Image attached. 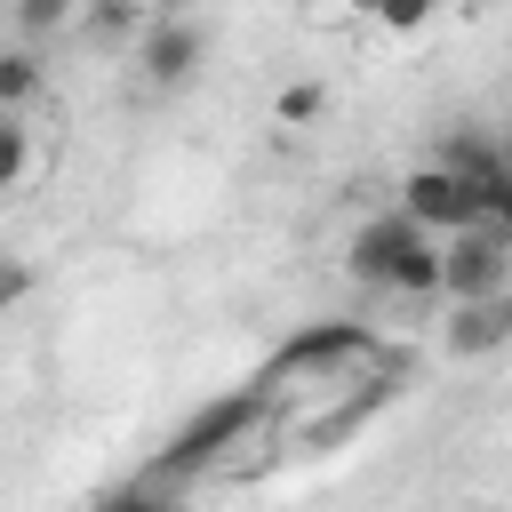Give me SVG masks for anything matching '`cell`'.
I'll return each mask as SVG.
<instances>
[{
	"instance_id": "cell-7",
	"label": "cell",
	"mask_w": 512,
	"mask_h": 512,
	"mask_svg": "<svg viewBox=\"0 0 512 512\" xmlns=\"http://www.w3.org/2000/svg\"><path fill=\"white\" fill-rule=\"evenodd\" d=\"M32 176H40V136H32L24 112H0V200L24 192Z\"/></svg>"
},
{
	"instance_id": "cell-11",
	"label": "cell",
	"mask_w": 512,
	"mask_h": 512,
	"mask_svg": "<svg viewBox=\"0 0 512 512\" xmlns=\"http://www.w3.org/2000/svg\"><path fill=\"white\" fill-rule=\"evenodd\" d=\"M32 288H40L32 256H0V320H16V312L32 304Z\"/></svg>"
},
{
	"instance_id": "cell-5",
	"label": "cell",
	"mask_w": 512,
	"mask_h": 512,
	"mask_svg": "<svg viewBox=\"0 0 512 512\" xmlns=\"http://www.w3.org/2000/svg\"><path fill=\"white\" fill-rule=\"evenodd\" d=\"M376 344L360 336V328H304L280 360H272V384H288V376H320V384H352L344 368H360Z\"/></svg>"
},
{
	"instance_id": "cell-4",
	"label": "cell",
	"mask_w": 512,
	"mask_h": 512,
	"mask_svg": "<svg viewBox=\"0 0 512 512\" xmlns=\"http://www.w3.org/2000/svg\"><path fill=\"white\" fill-rule=\"evenodd\" d=\"M200 64H208V32H200L192 16L144 24V40H136V80H144V88H192Z\"/></svg>"
},
{
	"instance_id": "cell-3",
	"label": "cell",
	"mask_w": 512,
	"mask_h": 512,
	"mask_svg": "<svg viewBox=\"0 0 512 512\" xmlns=\"http://www.w3.org/2000/svg\"><path fill=\"white\" fill-rule=\"evenodd\" d=\"M392 208H400L408 224H424L432 240H440V232H456V224H480V192H472L448 160H416V168L392 184Z\"/></svg>"
},
{
	"instance_id": "cell-1",
	"label": "cell",
	"mask_w": 512,
	"mask_h": 512,
	"mask_svg": "<svg viewBox=\"0 0 512 512\" xmlns=\"http://www.w3.org/2000/svg\"><path fill=\"white\" fill-rule=\"evenodd\" d=\"M344 272L384 296H440V240L424 224H408L400 208H384L344 240Z\"/></svg>"
},
{
	"instance_id": "cell-8",
	"label": "cell",
	"mask_w": 512,
	"mask_h": 512,
	"mask_svg": "<svg viewBox=\"0 0 512 512\" xmlns=\"http://www.w3.org/2000/svg\"><path fill=\"white\" fill-rule=\"evenodd\" d=\"M40 88H48L40 56H32V48H0V112H32Z\"/></svg>"
},
{
	"instance_id": "cell-6",
	"label": "cell",
	"mask_w": 512,
	"mask_h": 512,
	"mask_svg": "<svg viewBox=\"0 0 512 512\" xmlns=\"http://www.w3.org/2000/svg\"><path fill=\"white\" fill-rule=\"evenodd\" d=\"M504 336H512V288H504V296H456V304H448V352H456V360L504 352Z\"/></svg>"
},
{
	"instance_id": "cell-2",
	"label": "cell",
	"mask_w": 512,
	"mask_h": 512,
	"mask_svg": "<svg viewBox=\"0 0 512 512\" xmlns=\"http://www.w3.org/2000/svg\"><path fill=\"white\" fill-rule=\"evenodd\" d=\"M512 288V224H456L440 232V296H504Z\"/></svg>"
},
{
	"instance_id": "cell-10",
	"label": "cell",
	"mask_w": 512,
	"mask_h": 512,
	"mask_svg": "<svg viewBox=\"0 0 512 512\" xmlns=\"http://www.w3.org/2000/svg\"><path fill=\"white\" fill-rule=\"evenodd\" d=\"M432 8H440V0H376V8H368V24H376V32H392V40H416V32L432 24Z\"/></svg>"
},
{
	"instance_id": "cell-12",
	"label": "cell",
	"mask_w": 512,
	"mask_h": 512,
	"mask_svg": "<svg viewBox=\"0 0 512 512\" xmlns=\"http://www.w3.org/2000/svg\"><path fill=\"white\" fill-rule=\"evenodd\" d=\"M80 16V0H16V24L32 32V40H48V32H64Z\"/></svg>"
},
{
	"instance_id": "cell-13",
	"label": "cell",
	"mask_w": 512,
	"mask_h": 512,
	"mask_svg": "<svg viewBox=\"0 0 512 512\" xmlns=\"http://www.w3.org/2000/svg\"><path fill=\"white\" fill-rule=\"evenodd\" d=\"M80 8H96V16H104V24H128V16H136V8H144V0H80Z\"/></svg>"
},
{
	"instance_id": "cell-14",
	"label": "cell",
	"mask_w": 512,
	"mask_h": 512,
	"mask_svg": "<svg viewBox=\"0 0 512 512\" xmlns=\"http://www.w3.org/2000/svg\"><path fill=\"white\" fill-rule=\"evenodd\" d=\"M368 8H376V0H336V16H368Z\"/></svg>"
},
{
	"instance_id": "cell-9",
	"label": "cell",
	"mask_w": 512,
	"mask_h": 512,
	"mask_svg": "<svg viewBox=\"0 0 512 512\" xmlns=\"http://www.w3.org/2000/svg\"><path fill=\"white\" fill-rule=\"evenodd\" d=\"M328 104H336V96H328V80H288V88L272 96V120H280V128H320V120H328Z\"/></svg>"
}]
</instances>
